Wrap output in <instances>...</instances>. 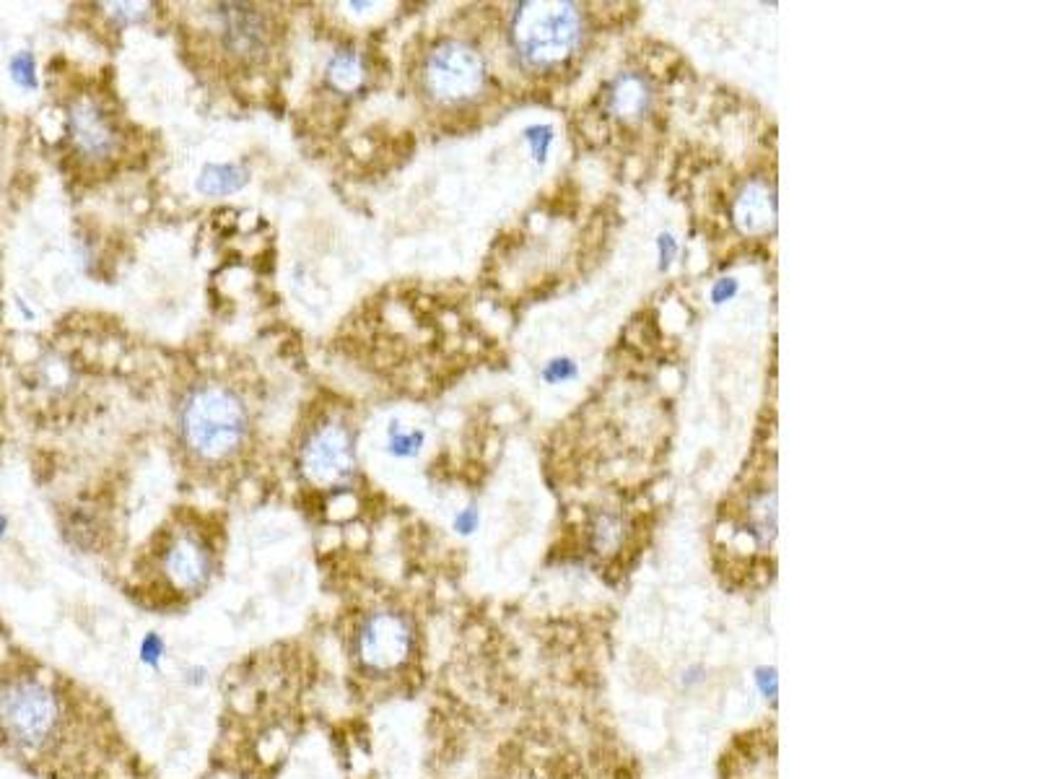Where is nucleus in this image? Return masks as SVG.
I'll return each instance as SVG.
<instances>
[{"label":"nucleus","mask_w":1038,"mask_h":779,"mask_svg":"<svg viewBox=\"0 0 1038 779\" xmlns=\"http://www.w3.org/2000/svg\"><path fill=\"white\" fill-rule=\"evenodd\" d=\"M584 39V13L569 0H527L519 3L509 24V42L519 63L530 71L548 73L564 68Z\"/></svg>","instance_id":"1"},{"label":"nucleus","mask_w":1038,"mask_h":779,"mask_svg":"<svg viewBox=\"0 0 1038 779\" xmlns=\"http://www.w3.org/2000/svg\"><path fill=\"white\" fill-rule=\"evenodd\" d=\"M250 434L244 400L224 385H203L187 395L180 411V437L203 463H224L239 455Z\"/></svg>","instance_id":"2"},{"label":"nucleus","mask_w":1038,"mask_h":779,"mask_svg":"<svg viewBox=\"0 0 1038 779\" xmlns=\"http://www.w3.org/2000/svg\"><path fill=\"white\" fill-rule=\"evenodd\" d=\"M58 694L34 676L11 678L0 686V733L21 751L37 754L60 728Z\"/></svg>","instance_id":"3"},{"label":"nucleus","mask_w":1038,"mask_h":779,"mask_svg":"<svg viewBox=\"0 0 1038 779\" xmlns=\"http://www.w3.org/2000/svg\"><path fill=\"white\" fill-rule=\"evenodd\" d=\"M488 84L486 58L465 39H442L429 50L421 68L426 97L444 107H462L481 97Z\"/></svg>","instance_id":"4"},{"label":"nucleus","mask_w":1038,"mask_h":779,"mask_svg":"<svg viewBox=\"0 0 1038 779\" xmlns=\"http://www.w3.org/2000/svg\"><path fill=\"white\" fill-rule=\"evenodd\" d=\"M302 470L307 481L320 489H338L351 481L356 470V450L348 426L338 421L317 426L302 447Z\"/></svg>","instance_id":"5"},{"label":"nucleus","mask_w":1038,"mask_h":779,"mask_svg":"<svg viewBox=\"0 0 1038 779\" xmlns=\"http://www.w3.org/2000/svg\"><path fill=\"white\" fill-rule=\"evenodd\" d=\"M413 647L411 621L398 611H374L364 619L356 637L361 663L369 670L387 673L408 660Z\"/></svg>","instance_id":"6"},{"label":"nucleus","mask_w":1038,"mask_h":779,"mask_svg":"<svg viewBox=\"0 0 1038 779\" xmlns=\"http://www.w3.org/2000/svg\"><path fill=\"white\" fill-rule=\"evenodd\" d=\"M68 133L73 149L89 161H107L120 149V133L107 110L97 99L81 97L68 115Z\"/></svg>","instance_id":"7"},{"label":"nucleus","mask_w":1038,"mask_h":779,"mask_svg":"<svg viewBox=\"0 0 1038 779\" xmlns=\"http://www.w3.org/2000/svg\"><path fill=\"white\" fill-rule=\"evenodd\" d=\"M161 569L180 593H200L213 574L211 548L190 533L174 535L161 556Z\"/></svg>","instance_id":"8"},{"label":"nucleus","mask_w":1038,"mask_h":779,"mask_svg":"<svg viewBox=\"0 0 1038 779\" xmlns=\"http://www.w3.org/2000/svg\"><path fill=\"white\" fill-rule=\"evenodd\" d=\"M218 21H221V39L226 50L239 58H260L270 45V26L265 13L255 6H239L226 3L218 6Z\"/></svg>","instance_id":"9"},{"label":"nucleus","mask_w":1038,"mask_h":779,"mask_svg":"<svg viewBox=\"0 0 1038 779\" xmlns=\"http://www.w3.org/2000/svg\"><path fill=\"white\" fill-rule=\"evenodd\" d=\"M654 104V89L644 73H618L605 89V112L623 125L639 123Z\"/></svg>","instance_id":"10"},{"label":"nucleus","mask_w":1038,"mask_h":779,"mask_svg":"<svg viewBox=\"0 0 1038 779\" xmlns=\"http://www.w3.org/2000/svg\"><path fill=\"white\" fill-rule=\"evenodd\" d=\"M732 221L743 234H766L776 224L774 187L766 180H750L732 200Z\"/></svg>","instance_id":"11"},{"label":"nucleus","mask_w":1038,"mask_h":779,"mask_svg":"<svg viewBox=\"0 0 1038 779\" xmlns=\"http://www.w3.org/2000/svg\"><path fill=\"white\" fill-rule=\"evenodd\" d=\"M247 182L250 172L239 164H206L195 180V190L206 198H224L239 193Z\"/></svg>","instance_id":"12"},{"label":"nucleus","mask_w":1038,"mask_h":779,"mask_svg":"<svg viewBox=\"0 0 1038 779\" xmlns=\"http://www.w3.org/2000/svg\"><path fill=\"white\" fill-rule=\"evenodd\" d=\"M327 84L338 94H353L364 86L366 65L359 50H338L327 63Z\"/></svg>","instance_id":"13"},{"label":"nucleus","mask_w":1038,"mask_h":779,"mask_svg":"<svg viewBox=\"0 0 1038 779\" xmlns=\"http://www.w3.org/2000/svg\"><path fill=\"white\" fill-rule=\"evenodd\" d=\"M522 141L527 143V149H530L535 164L543 167L545 161H548V156H551L553 143H556V128H553L551 123H532L522 130Z\"/></svg>","instance_id":"14"},{"label":"nucleus","mask_w":1038,"mask_h":779,"mask_svg":"<svg viewBox=\"0 0 1038 779\" xmlns=\"http://www.w3.org/2000/svg\"><path fill=\"white\" fill-rule=\"evenodd\" d=\"M579 377V364L571 356H553L540 367V380L545 385H569Z\"/></svg>","instance_id":"15"},{"label":"nucleus","mask_w":1038,"mask_h":779,"mask_svg":"<svg viewBox=\"0 0 1038 779\" xmlns=\"http://www.w3.org/2000/svg\"><path fill=\"white\" fill-rule=\"evenodd\" d=\"M167 639L161 637V634H156V631H148V634H143L141 642H138V660H141L143 668L148 670H161V665H164V660H167Z\"/></svg>","instance_id":"16"},{"label":"nucleus","mask_w":1038,"mask_h":779,"mask_svg":"<svg viewBox=\"0 0 1038 779\" xmlns=\"http://www.w3.org/2000/svg\"><path fill=\"white\" fill-rule=\"evenodd\" d=\"M8 71H11L13 84H19L21 89H37V63L32 52H16L8 63Z\"/></svg>","instance_id":"17"},{"label":"nucleus","mask_w":1038,"mask_h":779,"mask_svg":"<svg viewBox=\"0 0 1038 779\" xmlns=\"http://www.w3.org/2000/svg\"><path fill=\"white\" fill-rule=\"evenodd\" d=\"M753 683H756L758 694L771 709L776 707V696H779V673H776V665H758L753 670Z\"/></svg>","instance_id":"18"},{"label":"nucleus","mask_w":1038,"mask_h":779,"mask_svg":"<svg viewBox=\"0 0 1038 779\" xmlns=\"http://www.w3.org/2000/svg\"><path fill=\"white\" fill-rule=\"evenodd\" d=\"M421 445H423L421 432H400L398 424H392V429H390L392 455H398V458H413V455H418Z\"/></svg>","instance_id":"19"},{"label":"nucleus","mask_w":1038,"mask_h":779,"mask_svg":"<svg viewBox=\"0 0 1038 779\" xmlns=\"http://www.w3.org/2000/svg\"><path fill=\"white\" fill-rule=\"evenodd\" d=\"M654 245H657V260H660V271L667 273L670 268L675 265V260H678L680 255V242L678 237H675L673 232H660L657 234V239H654Z\"/></svg>","instance_id":"20"},{"label":"nucleus","mask_w":1038,"mask_h":779,"mask_svg":"<svg viewBox=\"0 0 1038 779\" xmlns=\"http://www.w3.org/2000/svg\"><path fill=\"white\" fill-rule=\"evenodd\" d=\"M737 294H740V281H737L735 276H722L717 278L712 284V289H709V302H712L714 307H725V304L735 302Z\"/></svg>","instance_id":"21"},{"label":"nucleus","mask_w":1038,"mask_h":779,"mask_svg":"<svg viewBox=\"0 0 1038 779\" xmlns=\"http://www.w3.org/2000/svg\"><path fill=\"white\" fill-rule=\"evenodd\" d=\"M706 683V665L704 663H688L680 670V689L696 691Z\"/></svg>","instance_id":"22"},{"label":"nucleus","mask_w":1038,"mask_h":779,"mask_svg":"<svg viewBox=\"0 0 1038 779\" xmlns=\"http://www.w3.org/2000/svg\"><path fill=\"white\" fill-rule=\"evenodd\" d=\"M452 525H455V530L460 535H473L475 530L481 528V512H478L475 507L460 509V512L455 515V522H452Z\"/></svg>","instance_id":"23"},{"label":"nucleus","mask_w":1038,"mask_h":779,"mask_svg":"<svg viewBox=\"0 0 1038 779\" xmlns=\"http://www.w3.org/2000/svg\"><path fill=\"white\" fill-rule=\"evenodd\" d=\"M107 8H112V16L122 24H135L146 16V6H138V3H117V6Z\"/></svg>","instance_id":"24"},{"label":"nucleus","mask_w":1038,"mask_h":779,"mask_svg":"<svg viewBox=\"0 0 1038 779\" xmlns=\"http://www.w3.org/2000/svg\"><path fill=\"white\" fill-rule=\"evenodd\" d=\"M182 681H185L187 686H193V689H200V686H206V681H208L206 668H200V665H193V668H187L185 676H182Z\"/></svg>","instance_id":"25"},{"label":"nucleus","mask_w":1038,"mask_h":779,"mask_svg":"<svg viewBox=\"0 0 1038 779\" xmlns=\"http://www.w3.org/2000/svg\"><path fill=\"white\" fill-rule=\"evenodd\" d=\"M6 533H8V517L0 512V541L6 538Z\"/></svg>","instance_id":"26"}]
</instances>
